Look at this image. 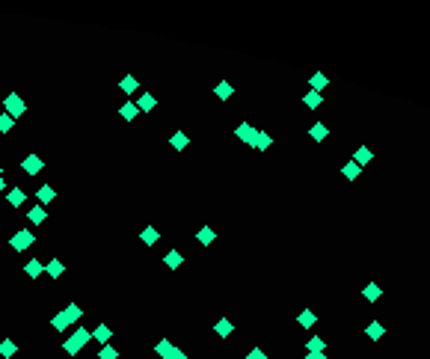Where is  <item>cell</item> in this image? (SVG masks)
<instances>
[{
    "instance_id": "cell-22",
    "label": "cell",
    "mask_w": 430,
    "mask_h": 359,
    "mask_svg": "<svg viewBox=\"0 0 430 359\" xmlns=\"http://www.w3.org/2000/svg\"><path fill=\"white\" fill-rule=\"evenodd\" d=\"M163 264H166V267H169V270H178V267H181V264H184V256H181V253H178V250H169V253H166V256H163Z\"/></svg>"
},
{
    "instance_id": "cell-13",
    "label": "cell",
    "mask_w": 430,
    "mask_h": 359,
    "mask_svg": "<svg viewBox=\"0 0 430 359\" xmlns=\"http://www.w3.org/2000/svg\"><path fill=\"white\" fill-rule=\"evenodd\" d=\"M309 137L314 140V143H324V140L329 137V128L324 125V122H314V125L309 128Z\"/></svg>"
},
{
    "instance_id": "cell-38",
    "label": "cell",
    "mask_w": 430,
    "mask_h": 359,
    "mask_svg": "<svg viewBox=\"0 0 430 359\" xmlns=\"http://www.w3.org/2000/svg\"><path fill=\"white\" fill-rule=\"evenodd\" d=\"M166 359H187V353H184L181 347H172V350H169V356H166Z\"/></svg>"
},
{
    "instance_id": "cell-24",
    "label": "cell",
    "mask_w": 430,
    "mask_h": 359,
    "mask_svg": "<svg viewBox=\"0 0 430 359\" xmlns=\"http://www.w3.org/2000/svg\"><path fill=\"white\" fill-rule=\"evenodd\" d=\"M45 273H48V276H53V279H60V276L66 273V264H63L60 258H51V261L45 264Z\"/></svg>"
},
{
    "instance_id": "cell-35",
    "label": "cell",
    "mask_w": 430,
    "mask_h": 359,
    "mask_svg": "<svg viewBox=\"0 0 430 359\" xmlns=\"http://www.w3.org/2000/svg\"><path fill=\"white\" fill-rule=\"evenodd\" d=\"M98 359H119V347H110V344H104L101 350H98Z\"/></svg>"
},
{
    "instance_id": "cell-39",
    "label": "cell",
    "mask_w": 430,
    "mask_h": 359,
    "mask_svg": "<svg viewBox=\"0 0 430 359\" xmlns=\"http://www.w3.org/2000/svg\"><path fill=\"white\" fill-rule=\"evenodd\" d=\"M306 359H327V353H321V350H306Z\"/></svg>"
},
{
    "instance_id": "cell-37",
    "label": "cell",
    "mask_w": 430,
    "mask_h": 359,
    "mask_svg": "<svg viewBox=\"0 0 430 359\" xmlns=\"http://www.w3.org/2000/svg\"><path fill=\"white\" fill-rule=\"evenodd\" d=\"M246 359H267V353H264L261 347H252V350L246 353Z\"/></svg>"
},
{
    "instance_id": "cell-8",
    "label": "cell",
    "mask_w": 430,
    "mask_h": 359,
    "mask_svg": "<svg viewBox=\"0 0 430 359\" xmlns=\"http://www.w3.org/2000/svg\"><path fill=\"white\" fill-rule=\"evenodd\" d=\"M134 104H137L139 113H149V110H155V107H157V98L152 95V92H142V95H139Z\"/></svg>"
},
{
    "instance_id": "cell-29",
    "label": "cell",
    "mask_w": 430,
    "mask_h": 359,
    "mask_svg": "<svg viewBox=\"0 0 430 359\" xmlns=\"http://www.w3.org/2000/svg\"><path fill=\"white\" fill-rule=\"evenodd\" d=\"M303 104H306V107H309V110H318V107H321V104H324V95H321V92H306V95H303Z\"/></svg>"
},
{
    "instance_id": "cell-14",
    "label": "cell",
    "mask_w": 430,
    "mask_h": 359,
    "mask_svg": "<svg viewBox=\"0 0 430 359\" xmlns=\"http://www.w3.org/2000/svg\"><path fill=\"white\" fill-rule=\"evenodd\" d=\"M214 95H217L220 101H228V98L235 95V86L228 84V80H220V84L214 86Z\"/></svg>"
},
{
    "instance_id": "cell-3",
    "label": "cell",
    "mask_w": 430,
    "mask_h": 359,
    "mask_svg": "<svg viewBox=\"0 0 430 359\" xmlns=\"http://www.w3.org/2000/svg\"><path fill=\"white\" fill-rule=\"evenodd\" d=\"M33 243H36V235L30 232V229H18L15 235L9 238V246H12V250H18V253H24V250H30Z\"/></svg>"
},
{
    "instance_id": "cell-21",
    "label": "cell",
    "mask_w": 430,
    "mask_h": 359,
    "mask_svg": "<svg viewBox=\"0 0 430 359\" xmlns=\"http://www.w3.org/2000/svg\"><path fill=\"white\" fill-rule=\"evenodd\" d=\"M196 240H199V243H202V246H211V243H214V240H217V232H214V229H211V226H202V229H199V232H196Z\"/></svg>"
},
{
    "instance_id": "cell-9",
    "label": "cell",
    "mask_w": 430,
    "mask_h": 359,
    "mask_svg": "<svg viewBox=\"0 0 430 359\" xmlns=\"http://www.w3.org/2000/svg\"><path fill=\"white\" fill-rule=\"evenodd\" d=\"M92 339L104 347V344H110V339H113V329H110L107 324H98L95 329H92Z\"/></svg>"
},
{
    "instance_id": "cell-28",
    "label": "cell",
    "mask_w": 430,
    "mask_h": 359,
    "mask_svg": "<svg viewBox=\"0 0 430 359\" xmlns=\"http://www.w3.org/2000/svg\"><path fill=\"white\" fill-rule=\"evenodd\" d=\"M341 175H344V178H347V181H356V178H359V175H362V167H356V163H353V160H347V163H344V167H341Z\"/></svg>"
},
{
    "instance_id": "cell-34",
    "label": "cell",
    "mask_w": 430,
    "mask_h": 359,
    "mask_svg": "<svg viewBox=\"0 0 430 359\" xmlns=\"http://www.w3.org/2000/svg\"><path fill=\"white\" fill-rule=\"evenodd\" d=\"M169 350H172V342H169V339H160V342H157V347H155V353H157L160 359L169 356Z\"/></svg>"
},
{
    "instance_id": "cell-6",
    "label": "cell",
    "mask_w": 430,
    "mask_h": 359,
    "mask_svg": "<svg viewBox=\"0 0 430 359\" xmlns=\"http://www.w3.org/2000/svg\"><path fill=\"white\" fill-rule=\"evenodd\" d=\"M235 137L249 146V143H252V137H255V125H252V122H241V125L235 128Z\"/></svg>"
},
{
    "instance_id": "cell-36",
    "label": "cell",
    "mask_w": 430,
    "mask_h": 359,
    "mask_svg": "<svg viewBox=\"0 0 430 359\" xmlns=\"http://www.w3.org/2000/svg\"><path fill=\"white\" fill-rule=\"evenodd\" d=\"M12 128H15V119L6 116V113H0V134H9Z\"/></svg>"
},
{
    "instance_id": "cell-11",
    "label": "cell",
    "mask_w": 430,
    "mask_h": 359,
    "mask_svg": "<svg viewBox=\"0 0 430 359\" xmlns=\"http://www.w3.org/2000/svg\"><path fill=\"white\" fill-rule=\"evenodd\" d=\"M169 146L175 149V152H184V149L190 146V134H184V131H175V134L169 137Z\"/></svg>"
},
{
    "instance_id": "cell-40",
    "label": "cell",
    "mask_w": 430,
    "mask_h": 359,
    "mask_svg": "<svg viewBox=\"0 0 430 359\" xmlns=\"http://www.w3.org/2000/svg\"><path fill=\"white\" fill-rule=\"evenodd\" d=\"M3 190H6V178H3V175H0V193H3Z\"/></svg>"
},
{
    "instance_id": "cell-31",
    "label": "cell",
    "mask_w": 430,
    "mask_h": 359,
    "mask_svg": "<svg viewBox=\"0 0 430 359\" xmlns=\"http://www.w3.org/2000/svg\"><path fill=\"white\" fill-rule=\"evenodd\" d=\"M15 350H18V344L12 342V339H3V342H0V356H3V359L15 356Z\"/></svg>"
},
{
    "instance_id": "cell-25",
    "label": "cell",
    "mask_w": 430,
    "mask_h": 359,
    "mask_svg": "<svg viewBox=\"0 0 430 359\" xmlns=\"http://www.w3.org/2000/svg\"><path fill=\"white\" fill-rule=\"evenodd\" d=\"M119 116H122V119H125V122H134V119H137V116H139L137 104H134V101H125V104H122V107H119Z\"/></svg>"
},
{
    "instance_id": "cell-17",
    "label": "cell",
    "mask_w": 430,
    "mask_h": 359,
    "mask_svg": "<svg viewBox=\"0 0 430 359\" xmlns=\"http://www.w3.org/2000/svg\"><path fill=\"white\" fill-rule=\"evenodd\" d=\"M297 324L303 326V329H311V326L318 324V315H314L311 309H303V312L297 315Z\"/></svg>"
},
{
    "instance_id": "cell-2",
    "label": "cell",
    "mask_w": 430,
    "mask_h": 359,
    "mask_svg": "<svg viewBox=\"0 0 430 359\" xmlns=\"http://www.w3.org/2000/svg\"><path fill=\"white\" fill-rule=\"evenodd\" d=\"M3 110H6V116H12V119H21V116L27 113V104H24V98H21L18 92H9V95L3 98Z\"/></svg>"
},
{
    "instance_id": "cell-10",
    "label": "cell",
    "mask_w": 430,
    "mask_h": 359,
    "mask_svg": "<svg viewBox=\"0 0 430 359\" xmlns=\"http://www.w3.org/2000/svg\"><path fill=\"white\" fill-rule=\"evenodd\" d=\"M53 196H56V190L51 187V184H42V187L36 190V199H39V205L45 208V205H51L53 202Z\"/></svg>"
},
{
    "instance_id": "cell-15",
    "label": "cell",
    "mask_w": 430,
    "mask_h": 359,
    "mask_svg": "<svg viewBox=\"0 0 430 359\" xmlns=\"http://www.w3.org/2000/svg\"><path fill=\"white\" fill-rule=\"evenodd\" d=\"M24 273L30 276V279H39V276L45 273V264H42L39 258H30V261L24 264Z\"/></svg>"
},
{
    "instance_id": "cell-41",
    "label": "cell",
    "mask_w": 430,
    "mask_h": 359,
    "mask_svg": "<svg viewBox=\"0 0 430 359\" xmlns=\"http://www.w3.org/2000/svg\"><path fill=\"white\" fill-rule=\"evenodd\" d=\"M0 175H3V167H0Z\"/></svg>"
},
{
    "instance_id": "cell-7",
    "label": "cell",
    "mask_w": 430,
    "mask_h": 359,
    "mask_svg": "<svg viewBox=\"0 0 430 359\" xmlns=\"http://www.w3.org/2000/svg\"><path fill=\"white\" fill-rule=\"evenodd\" d=\"M350 160H353V163H356V167H368V163H371V160H374V152H371V149H368V146H359V149H356V152H353V157H350Z\"/></svg>"
},
{
    "instance_id": "cell-16",
    "label": "cell",
    "mask_w": 430,
    "mask_h": 359,
    "mask_svg": "<svg viewBox=\"0 0 430 359\" xmlns=\"http://www.w3.org/2000/svg\"><path fill=\"white\" fill-rule=\"evenodd\" d=\"M362 297H365L368 303H377L380 297H383V288H380L377 282H368V285L362 288Z\"/></svg>"
},
{
    "instance_id": "cell-30",
    "label": "cell",
    "mask_w": 430,
    "mask_h": 359,
    "mask_svg": "<svg viewBox=\"0 0 430 359\" xmlns=\"http://www.w3.org/2000/svg\"><path fill=\"white\" fill-rule=\"evenodd\" d=\"M6 199H9V205H12V208H21V205H24V199H27V196H24V190H21V187H12V190H9V196H6Z\"/></svg>"
},
{
    "instance_id": "cell-4",
    "label": "cell",
    "mask_w": 430,
    "mask_h": 359,
    "mask_svg": "<svg viewBox=\"0 0 430 359\" xmlns=\"http://www.w3.org/2000/svg\"><path fill=\"white\" fill-rule=\"evenodd\" d=\"M21 170L27 172V175H39V172L45 170V160H42L39 154H30V157L21 160Z\"/></svg>"
},
{
    "instance_id": "cell-33",
    "label": "cell",
    "mask_w": 430,
    "mask_h": 359,
    "mask_svg": "<svg viewBox=\"0 0 430 359\" xmlns=\"http://www.w3.org/2000/svg\"><path fill=\"white\" fill-rule=\"evenodd\" d=\"M306 347H309V350H321V353H324V350H327V342H324V336H311L309 342H306Z\"/></svg>"
},
{
    "instance_id": "cell-26",
    "label": "cell",
    "mask_w": 430,
    "mask_h": 359,
    "mask_svg": "<svg viewBox=\"0 0 430 359\" xmlns=\"http://www.w3.org/2000/svg\"><path fill=\"white\" fill-rule=\"evenodd\" d=\"M51 324H53L56 333H66V329L71 326V321H69V315H66V312H56V315L51 318Z\"/></svg>"
},
{
    "instance_id": "cell-1",
    "label": "cell",
    "mask_w": 430,
    "mask_h": 359,
    "mask_svg": "<svg viewBox=\"0 0 430 359\" xmlns=\"http://www.w3.org/2000/svg\"><path fill=\"white\" fill-rule=\"evenodd\" d=\"M89 339H92V333H89L86 326H80V324H77V329H74V333H71L69 339L63 342V347H66V353H69V356H77V353L83 350L86 344H89Z\"/></svg>"
},
{
    "instance_id": "cell-12",
    "label": "cell",
    "mask_w": 430,
    "mask_h": 359,
    "mask_svg": "<svg viewBox=\"0 0 430 359\" xmlns=\"http://www.w3.org/2000/svg\"><path fill=\"white\" fill-rule=\"evenodd\" d=\"M27 220L33 223V226H42V223L48 220V211L42 205H30V211H27Z\"/></svg>"
},
{
    "instance_id": "cell-18",
    "label": "cell",
    "mask_w": 430,
    "mask_h": 359,
    "mask_svg": "<svg viewBox=\"0 0 430 359\" xmlns=\"http://www.w3.org/2000/svg\"><path fill=\"white\" fill-rule=\"evenodd\" d=\"M365 336H368L371 342H380V339L386 336V326L380 324V321H371V324L365 326Z\"/></svg>"
},
{
    "instance_id": "cell-20",
    "label": "cell",
    "mask_w": 430,
    "mask_h": 359,
    "mask_svg": "<svg viewBox=\"0 0 430 359\" xmlns=\"http://www.w3.org/2000/svg\"><path fill=\"white\" fill-rule=\"evenodd\" d=\"M119 89L125 92V95H134V92H139V80L134 77V74H125V77H122V84H119Z\"/></svg>"
},
{
    "instance_id": "cell-19",
    "label": "cell",
    "mask_w": 430,
    "mask_h": 359,
    "mask_svg": "<svg viewBox=\"0 0 430 359\" xmlns=\"http://www.w3.org/2000/svg\"><path fill=\"white\" fill-rule=\"evenodd\" d=\"M309 86H311V92H324V89L329 86V77L327 74H321V71H314V74L309 77Z\"/></svg>"
},
{
    "instance_id": "cell-32",
    "label": "cell",
    "mask_w": 430,
    "mask_h": 359,
    "mask_svg": "<svg viewBox=\"0 0 430 359\" xmlns=\"http://www.w3.org/2000/svg\"><path fill=\"white\" fill-rule=\"evenodd\" d=\"M63 312H66V315H69V321H71V324H77V321H80V318H83V309L77 306V303H69V306L63 309Z\"/></svg>"
},
{
    "instance_id": "cell-5",
    "label": "cell",
    "mask_w": 430,
    "mask_h": 359,
    "mask_svg": "<svg viewBox=\"0 0 430 359\" xmlns=\"http://www.w3.org/2000/svg\"><path fill=\"white\" fill-rule=\"evenodd\" d=\"M255 152H267L270 146H273V137L267 134V131H261V128H255V137H252V143H249Z\"/></svg>"
},
{
    "instance_id": "cell-27",
    "label": "cell",
    "mask_w": 430,
    "mask_h": 359,
    "mask_svg": "<svg viewBox=\"0 0 430 359\" xmlns=\"http://www.w3.org/2000/svg\"><path fill=\"white\" fill-rule=\"evenodd\" d=\"M139 240H142V243H146V246H155L157 240H160V232H157V229H152V226H149V229H142V232H139Z\"/></svg>"
},
{
    "instance_id": "cell-23",
    "label": "cell",
    "mask_w": 430,
    "mask_h": 359,
    "mask_svg": "<svg viewBox=\"0 0 430 359\" xmlns=\"http://www.w3.org/2000/svg\"><path fill=\"white\" fill-rule=\"evenodd\" d=\"M214 333H217V336H220V339H228V336H232V333H235V324H232V321H228V318H220V321H217V324H214Z\"/></svg>"
}]
</instances>
